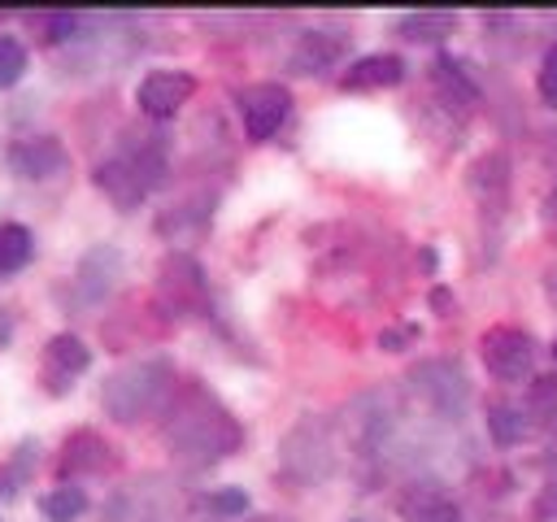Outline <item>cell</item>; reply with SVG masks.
<instances>
[{"mask_svg":"<svg viewBox=\"0 0 557 522\" xmlns=\"http://www.w3.org/2000/svg\"><path fill=\"white\" fill-rule=\"evenodd\" d=\"M161 439H165V448L178 465L205 470V465H218L222 457H231L244 444V426L209 391L187 387L183 396H174L170 418L161 426Z\"/></svg>","mask_w":557,"mask_h":522,"instance_id":"6da1fadb","label":"cell"},{"mask_svg":"<svg viewBox=\"0 0 557 522\" xmlns=\"http://www.w3.org/2000/svg\"><path fill=\"white\" fill-rule=\"evenodd\" d=\"M174 391V365L165 357H144V361H126L117 365L104 383H100V409L113 422H139L148 413H157Z\"/></svg>","mask_w":557,"mask_h":522,"instance_id":"7a4b0ae2","label":"cell"},{"mask_svg":"<svg viewBox=\"0 0 557 522\" xmlns=\"http://www.w3.org/2000/svg\"><path fill=\"white\" fill-rule=\"evenodd\" d=\"M161 178H165V144H161V135H139L122 152H113L109 161H100L91 170V183L117 209H135Z\"/></svg>","mask_w":557,"mask_h":522,"instance_id":"3957f363","label":"cell"},{"mask_svg":"<svg viewBox=\"0 0 557 522\" xmlns=\"http://www.w3.org/2000/svg\"><path fill=\"white\" fill-rule=\"evenodd\" d=\"M278 470H283V478H292L300 487L326 483L335 474V435H331V422L300 418L283 435V444H278Z\"/></svg>","mask_w":557,"mask_h":522,"instance_id":"277c9868","label":"cell"},{"mask_svg":"<svg viewBox=\"0 0 557 522\" xmlns=\"http://www.w3.org/2000/svg\"><path fill=\"white\" fill-rule=\"evenodd\" d=\"M409 391L440 418H461L466 405H470V378L466 370L453 361V357H431V361H418L409 374H405Z\"/></svg>","mask_w":557,"mask_h":522,"instance_id":"5b68a950","label":"cell"},{"mask_svg":"<svg viewBox=\"0 0 557 522\" xmlns=\"http://www.w3.org/2000/svg\"><path fill=\"white\" fill-rule=\"evenodd\" d=\"M122 270H126V257H122L113 244H91V248L78 257L74 274H70V300H74L78 309H96L100 300L113 296Z\"/></svg>","mask_w":557,"mask_h":522,"instance_id":"8992f818","label":"cell"},{"mask_svg":"<svg viewBox=\"0 0 557 522\" xmlns=\"http://www.w3.org/2000/svg\"><path fill=\"white\" fill-rule=\"evenodd\" d=\"M235 104H239L244 135H248L252 144H265V139H274L278 126L287 122V113H292V91H287L283 83H252V87H244V91L235 96Z\"/></svg>","mask_w":557,"mask_h":522,"instance_id":"52a82bcc","label":"cell"},{"mask_svg":"<svg viewBox=\"0 0 557 522\" xmlns=\"http://www.w3.org/2000/svg\"><path fill=\"white\" fill-rule=\"evenodd\" d=\"M483 365H487L492 378L518 383L535 365V339L527 331H518V326H492L483 335Z\"/></svg>","mask_w":557,"mask_h":522,"instance_id":"ba28073f","label":"cell"},{"mask_svg":"<svg viewBox=\"0 0 557 522\" xmlns=\"http://www.w3.org/2000/svg\"><path fill=\"white\" fill-rule=\"evenodd\" d=\"M191 91H196V78H191L187 70H152V74L139 78L135 104H139L144 117L165 122V117H174V113L191 100Z\"/></svg>","mask_w":557,"mask_h":522,"instance_id":"9c48e42d","label":"cell"},{"mask_svg":"<svg viewBox=\"0 0 557 522\" xmlns=\"http://www.w3.org/2000/svg\"><path fill=\"white\" fill-rule=\"evenodd\" d=\"M4 165L26 183H44V178H57L70 165V152H65V144L57 135H26V139L9 144Z\"/></svg>","mask_w":557,"mask_h":522,"instance_id":"30bf717a","label":"cell"},{"mask_svg":"<svg viewBox=\"0 0 557 522\" xmlns=\"http://www.w3.org/2000/svg\"><path fill=\"white\" fill-rule=\"evenodd\" d=\"M157 291H161V300H165L170 309H178V313L196 309V304L205 300V270H200V261L187 257V252H170V257L161 261V270H157Z\"/></svg>","mask_w":557,"mask_h":522,"instance_id":"8fae6325","label":"cell"},{"mask_svg":"<svg viewBox=\"0 0 557 522\" xmlns=\"http://www.w3.org/2000/svg\"><path fill=\"white\" fill-rule=\"evenodd\" d=\"M87 365H91V348H87L78 335L61 331V335H52V339L44 344V387H48L52 396H65V391L74 387V378H78Z\"/></svg>","mask_w":557,"mask_h":522,"instance_id":"7c38bea8","label":"cell"},{"mask_svg":"<svg viewBox=\"0 0 557 522\" xmlns=\"http://www.w3.org/2000/svg\"><path fill=\"white\" fill-rule=\"evenodd\" d=\"M344 52H348L344 30H300V39L287 57V70L292 74H326L344 61Z\"/></svg>","mask_w":557,"mask_h":522,"instance_id":"4fadbf2b","label":"cell"},{"mask_svg":"<svg viewBox=\"0 0 557 522\" xmlns=\"http://www.w3.org/2000/svg\"><path fill=\"white\" fill-rule=\"evenodd\" d=\"M400 78H405V61L396 52H370V57H357L339 74V87L344 91H383V87H396Z\"/></svg>","mask_w":557,"mask_h":522,"instance_id":"5bb4252c","label":"cell"},{"mask_svg":"<svg viewBox=\"0 0 557 522\" xmlns=\"http://www.w3.org/2000/svg\"><path fill=\"white\" fill-rule=\"evenodd\" d=\"M431 83H435V91H440L453 109H479V83L470 78V70H466L461 57L440 52V57L431 61Z\"/></svg>","mask_w":557,"mask_h":522,"instance_id":"9a60e30c","label":"cell"},{"mask_svg":"<svg viewBox=\"0 0 557 522\" xmlns=\"http://www.w3.org/2000/svg\"><path fill=\"white\" fill-rule=\"evenodd\" d=\"M109 452H113V448H109L96 431H74V435L65 439V448H61V478H78V474H100V470H109V465H113Z\"/></svg>","mask_w":557,"mask_h":522,"instance_id":"2e32d148","label":"cell"},{"mask_svg":"<svg viewBox=\"0 0 557 522\" xmlns=\"http://www.w3.org/2000/svg\"><path fill=\"white\" fill-rule=\"evenodd\" d=\"M457 30V13L453 9H426V13H405L396 22V35L409 44H440Z\"/></svg>","mask_w":557,"mask_h":522,"instance_id":"e0dca14e","label":"cell"},{"mask_svg":"<svg viewBox=\"0 0 557 522\" xmlns=\"http://www.w3.org/2000/svg\"><path fill=\"white\" fill-rule=\"evenodd\" d=\"M487 435H492L496 448H513V444H522L531 435V422H527V413L518 405L496 400V405H487Z\"/></svg>","mask_w":557,"mask_h":522,"instance_id":"ac0fdd59","label":"cell"},{"mask_svg":"<svg viewBox=\"0 0 557 522\" xmlns=\"http://www.w3.org/2000/svg\"><path fill=\"white\" fill-rule=\"evenodd\" d=\"M35 257V235L22 222H0V278L26 270Z\"/></svg>","mask_w":557,"mask_h":522,"instance_id":"d6986e66","label":"cell"},{"mask_svg":"<svg viewBox=\"0 0 557 522\" xmlns=\"http://www.w3.org/2000/svg\"><path fill=\"white\" fill-rule=\"evenodd\" d=\"M39 513L48 522H78L87 513V492L74 487V483H57L52 492L39 496Z\"/></svg>","mask_w":557,"mask_h":522,"instance_id":"ffe728a7","label":"cell"},{"mask_svg":"<svg viewBox=\"0 0 557 522\" xmlns=\"http://www.w3.org/2000/svg\"><path fill=\"white\" fill-rule=\"evenodd\" d=\"M400 513L409 522H461V509L453 500H444L440 492H409L400 500Z\"/></svg>","mask_w":557,"mask_h":522,"instance_id":"44dd1931","label":"cell"},{"mask_svg":"<svg viewBox=\"0 0 557 522\" xmlns=\"http://www.w3.org/2000/svg\"><path fill=\"white\" fill-rule=\"evenodd\" d=\"M470 187H474V191H487V196L505 191V187H509V165H505V157H500V152L479 157V161L470 165Z\"/></svg>","mask_w":557,"mask_h":522,"instance_id":"7402d4cb","label":"cell"},{"mask_svg":"<svg viewBox=\"0 0 557 522\" xmlns=\"http://www.w3.org/2000/svg\"><path fill=\"white\" fill-rule=\"evenodd\" d=\"M26 65H30L26 44H22V39H13V35H0V91L17 87V83H22V74H26Z\"/></svg>","mask_w":557,"mask_h":522,"instance_id":"603a6c76","label":"cell"},{"mask_svg":"<svg viewBox=\"0 0 557 522\" xmlns=\"http://www.w3.org/2000/svg\"><path fill=\"white\" fill-rule=\"evenodd\" d=\"M196 505L218 513V518H235V513L248 509V496H244V487H218V492H200Z\"/></svg>","mask_w":557,"mask_h":522,"instance_id":"cb8c5ba5","label":"cell"},{"mask_svg":"<svg viewBox=\"0 0 557 522\" xmlns=\"http://www.w3.org/2000/svg\"><path fill=\"white\" fill-rule=\"evenodd\" d=\"M35 461H39V444H35V439H22V444H17V452H13V465H9V474L0 478L4 496H13V487H17V483L30 474V465H35Z\"/></svg>","mask_w":557,"mask_h":522,"instance_id":"d4e9b609","label":"cell"},{"mask_svg":"<svg viewBox=\"0 0 557 522\" xmlns=\"http://www.w3.org/2000/svg\"><path fill=\"white\" fill-rule=\"evenodd\" d=\"M535 87H540L544 104H553V109H557V39L544 48V61H540V78H535Z\"/></svg>","mask_w":557,"mask_h":522,"instance_id":"484cf974","label":"cell"},{"mask_svg":"<svg viewBox=\"0 0 557 522\" xmlns=\"http://www.w3.org/2000/svg\"><path fill=\"white\" fill-rule=\"evenodd\" d=\"M413 339H418V326H387V331H379V348L383 352H400Z\"/></svg>","mask_w":557,"mask_h":522,"instance_id":"4316f807","label":"cell"},{"mask_svg":"<svg viewBox=\"0 0 557 522\" xmlns=\"http://www.w3.org/2000/svg\"><path fill=\"white\" fill-rule=\"evenodd\" d=\"M535 518H557V478L535 496Z\"/></svg>","mask_w":557,"mask_h":522,"instance_id":"83f0119b","label":"cell"},{"mask_svg":"<svg viewBox=\"0 0 557 522\" xmlns=\"http://www.w3.org/2000/svg\"><path fill=\"white\" fill-rule=\"evenodd\" d=\"M9 339H13V318H9V313H0V348H4Z\"/></svg>","mask_w":557,"mask_h":522,"instance_id":"f1b7e54d","label":"cell"},{"mask_svg":"<svg viewBox=\"0 0 557 522\" xmlns=\"http://www.w3.org/2000/svg\"><path fill=\"white\" fill-rule=\"evenodd\" d=\"M544 217L557 222V183H553V191H548V200H544Z\"/></svg>","mask_w":557,"mask_h":522,"instance_id":"f546056e","label":"cell"},{"mask_svg":"<svg viewBox=\"0 0 557 522\" xmlns=\"http://www.w3.org/2000/svg\"><path fill=\"white\" fill-rule=\"evenodd\" d=\"M431 304L435 309H448V291H431Z\"/></svg>","mask_w":557,"mask_h":522,"instance_id":"4dcf8cb0","label":"cell"},{"mask_svg":"<svg viewBox=\"0 0 557 522\" xmlns=\"http://www.w3.org/2000/svg\"><path fill=\"white\" fill-rule=\"evenodd\" d=\"M252 522H287V518H274V513H265V518H252Z\"/></svg>","mask_w":557,"mask_h":522,"instance_id":"1f68e13d","label":"cell"},{"mask_svg":"<svg viewBox=\"0 0 557 522\" xmlns=\"http://www.w3.org/2000/svg\"><path fill=\"white\" fill-rule=\"evenodd\" d=\"M553 357H557V344H553Z\"/></svg>","mask_w":557,"mask_h":522,"instance_id":"d6a6232c","label":"cell"},{"mask_svg":"<svg viewBox=\"0 0 557 522\" xmlns=\"http://www.w3.org/2000/svg\"><path fill=\"white\" fill-rule=\"evenodd\" d=\"M352 522H361V518H352Z\"/></svg>","mask_w":557,"mask_h":522,"instance_id":"836d02e7","label":"cell"}]
</instances>
